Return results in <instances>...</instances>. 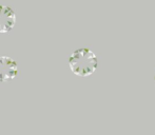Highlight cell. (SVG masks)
I'll return each instance as SVG.
<instances>
[{
  "mask_svg": "<svg viewBox=\"0 0 155 135\" xmlns=\"http://www.w3.org/2000/svg\"><path fill=\"white\" fill-rule=\"evenodd\" d=\"M69 66L75 75L88 77L92 75L98 67L97 55L89 48H80L70 55Z\"/></svg>",
  "mask_w": 155,
  "mask_h": 135,
  "instance_id": "1",
  "label": "cell"
},
{
  "mask_svg": "<svg viewBox=\"0 0 155 135\" xmlns=\"http://www.w3.org/2000/svg\"><path fill=\"white\" fill-rule=\"evenodd\" d=\"M18 64L10 56H0V82L13 80L18 75Z\"/></svg>",
  "mask_w": 155,
  "mask_h": 135,
  "instance_id": "2",
  "label": "cell"
},
{
  "mask_svg": "<svg viewBox=\"0 0 155 135\" xmlns=\"http://www.w3.org/2000/svg\"><path fill=\"white\" fill-rule=\"evenodd\" d=\"M16 23V14L11 6L0 4V34L8 33Z\"/></svg>",
  "mask_w": 155,
  "mask_h": 135,
  "instance_id": "3",
  "label": "cell"
},
{
  "mask_svg": "<svg viewBox=\"0 0 155 135\" xmlns=\"http://www.w3.org/2000/svg\"><path fill=\"white\" fill-rule=\"evenodd\" d=\"M154 81H155V75H154Z\"/></svg>",
  "mask_w": 155,
  "mask_h": 135,
  "instance_id": "4",
  "label": "cell"
}]
</instances>
